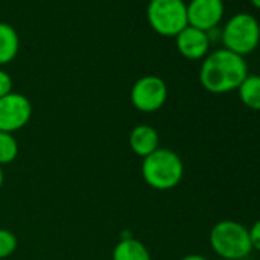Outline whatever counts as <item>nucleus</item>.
Here are the masks:
<instances>
[{
    "mask_svg": "<svg viewBox=\"0 0 260 260\" xmlns=\"http://www.w3.org/2000/svg\"><path fill=\"white\" fill-rule=\"evenodd\" d=\"M181 260H208V258L204 257V255H201V254H187Z\"/></svg>",
    "mask_w": 260,
    "mask_h": 260,
    "instance_id": "obj_18",
    "label": "nucleus"
},
{
    "mask_svg": "<svg viewBox=\"0 0 260 260\" xmlns=\"http://www.w3.org/2000/svg\"><path fill=\"white\" fill-rule=\"evenodd\" d=\"M17 249V237L13 231L0 228V260L10 257Z\"/></svg>",
    "mask_w": 260,
    "mask_h": 260,
    "instance_id": "obj_15",
    "label": "nucleus"
},
{
    "mask_svg": "<svg viewBox=\"0 0 260 260\" xmlns=\"http://www.w3.org/2000/svg\"><path fill=\"white\" fill-rule=\"evenodd\" d=\"M128 146L137 156L144 159L146 156L152 155L155 150L159 149L158 130L149 124L135 125L128 135Z\"/></svg>",
    "mask_w": 260,
    "mask_h": 260,
    "instance_id": "obj_10",
    "label": "nucleus"
},
{
    "mask_svg": "<svg viewBox=\"0 0 260 260\" xmlns=\"http://www.w3.org/2000/svg\"><path fill=\"white\" fill-rule=\"evenodd\" d=\"M248 75L243 57L222 48L208 54L199 69V81L210 93H228L237 90Z\"/></svg>",
    "mask_w": 260,
    "mask_h": 260,
    "instance_id": "obj_1",
    "label": "nucleus"
},
{
    "mask_svg": "<svg viewBox=\"0 0 260 260\" xmlns=\"http://www.w3.org/2000/svg\"><path fill=\"white\" fill-rule=\"evenodd\" d=\"M20 49V39L17 31L8 25L0 22V66L11 63Z\"/></svg>",
    "mask_w": 260,
    "mask_h": 260,
    "instance_id": "obj_12",
    "label": "nucleus"
},
{
    "mask_svg": "<svg viewBox=\"0 0 260 260\" xmlns=\"http://www.w3.org/2000/svg\"><path fill=\"white\" fill-rule=\"evenodd\" d=\"M11 92H13V78L7 71L0 69V98Z\"/></svg>",
    "mask_w": 260,
    "mask_h": 260,
    "instance_id": "obj_16",
    "label": "nucleus"
},
{
    "mask_svg": "<svg viewBox=\"0 0 260 260\" xmlns=\"http://www.w3.org/2000/svg\"><path fill=\"white\" fill-rule=\"evenodd\" d=\"M169 98V87L158 75H144L138 78L130 89V103L144 113L158 112Z\"/></svg>",
    "mask_w": 260,
    "mask_h": 260,
    "instance_id": "obj_6",
    "label": "nucleus"
},
{
    "mask_svg": "<svg viewBox=\"0 0 260 260\" xmlns=\"http://www.w3.org/2000/svg\"><path fill=\"white\" fill-rule=\"evenodd\" d=\"M175 39L179 54L187 60H202L208 55L211 43L208 32L193 26H187Z\"/></svg>",
    "mask_w": 260,
    "mask_h": 260,
    "instance_id": "obj_9",
    "label": "nucleus"
},
{
    "mask_svg": "<svg viewBox=\"0 0 260 260\" xmlns=\"http://www.w3.org/2000/svg\"><path fill=\"white\" fill-rule=\"evenodd\" d=\"M248 233H249V240H251L252 249L260 251V219L255 220L251 225V228H248Z\"/></svg>",
    "mask_w": 260,
    "mask_h": 260,
    "instance_id": "obj_17",
    "label": "nucleus"
},
{
    "mask_svg": "<svg viewBox=\"0 0 260 260\" xmlns=\"http://www.w3.org/2000/svg\"><path fill=\"white\" fill-rule=\"evenodd\" d=\"M141 175L150 188L169 191L181 184L184 178V162L172 149L159 147L143 159Z\"/></svg>",
    "mask_w": 260,
    "mask_h": 260,
    "instance_id": "obj_2",
    "label": "nucleus"
},
{
    "mask_svg": "<svg viewBox=\"0 0 260 260\" xmlns=\"http://www.w3.org/2000/svg\"><path fill=\"white\" fill-rule=\"evenodd\" d=\"M32 104L19 92H11L0 98V132L16 134L31 121Z\"/></svg>",
    "mask_w": 260,
    "mask_h": 260,
    "instance_id": "obj_7",
    "label": "nucleus"
},
{
    "mask_svg": "<svg viewBox=\"0 0 260 260\" xmlns=\"http://www.w3.org/2000/svg\"><path fill=\"white\" fill-rule=\"evenodd\" d=\"M208 240L211 249L223 260H242L252 251L248 228L236 220H220L213 225Z\"/></svg>",
    "mask_w": 260,
    "mask_h": 260,
    "instance_id": "obj_3",
    "label": "nucleus"
},
{
    "mask_svg": "<svg viewBox=\"0 0 260 260\" xmlns=\"http://www.w3.org/2000/svg\"><path fill=\"white\" fill-rule=\"evenodd\" d=\"M147 20L152 29L162 37H176L188 26L187 4L184 0H150Z\"/></svg>",
    "mask_w": 260,
    "mask_h": 260,
    "instance_id": "obj_5",
    "label": "nucleus"
},
{
    "mask_svg": "<svg viewBox=\"0 0 260 260\" xmlns=\"http://www.w3.org/2000/svg\"><path fill=\"white\" fill-rule=\"evenodd\" d=\"M249 2L252 4V7H255L257 10H260V0H249Z\"/></svg>",
    "mask_w": 260,
    "mask_h": 260,
    "instance_id": "obj_20",
    "label": "nucleus"
},
{
    "mask_svg": "<svg viewBox=\"0 0 260 260\" xmlns=\"http://www.w3.org/2000/svg\"><path fill=\"white\" fill-rule=\"evenodd\" d=\"M237 92L243 106L251 110H260V75L248 74L239 86Z\"/></svg>",
    "mask_w": 260,
    "mask_h": 260,
    "instance_id": "obj_13",
    "label": "nucleus"
},
{
    "mask_svg": "<svg viewBox=\"0 0 260 260\" xmlns=\"http://www.w3.org/2000/svg\"><path fill=\"white\" fill-rule=\"evenodd\" d=\"M19 156V143L13 134L0 132V166H8Z\"/></svg>",
    "mask_w": 260,
    "mask_h": 260,
    "instance_id": "obj_14",
    "label": "nucleus"
},
{
    "mask_svg": "<svg viewBox=\"0 0 260 260\" xmlns=\"http://www.w3.org/2000/svg\"><path fill=\"white\" fill-rule=\"evenodd\" d=\"M220 39L225 49L245 57L254 52L260 43V25L254 16L239 13L225 23Z\"/></svg>",
    "mask_w": 260,
    "mask_h": 260,
    "instance_id": "obj_4",
    "label": "nucleus"
},
{
    "mask_svg": "<svg viewBox=\"0 0 260 260\" xmlns=\"http://www.w3.org/2000/svg\"><path fill=\"white\" fill-rule=\"evenodd\" d=\"M112 260H152V255L141 240L122 237L112 251Z\"/></svg>",
    "mask_w": 260,
    "mask_h": 260,
    "instance_id": "obj_11",
    "label": "nucleus"
},
{
    "mask_svg": "<svg viewBox=\"0 0 260 260\" xmlns=\"http://www.w3.org/2000/svg\"><path fill=\"white\" fill-rule=\"evenodd\" d=\"M225 14L223 0H190L187 4L188 26L201 31H213Z\"/></svg>",
    "mask_w": 260,
    "mask_h": 260,
    "instance_id": "obj_8",
    "label": "nucleus"
},
{
    "mask_svg": "<svg viewBox=\"0 0 260 260\" xmlns=\"http://www.w3.org/2000/svg\"><path fill=\"white\" fill-rule=\"evenodd\" d=\"M4 181H5V175H4V167L0 166V188L4 185Z\"/></svg>",
    "mask_w": 260,
    "mask_h": 260,
    "instance_id": "obj_19",
    "label": "nucleus"
}]
</instances>
